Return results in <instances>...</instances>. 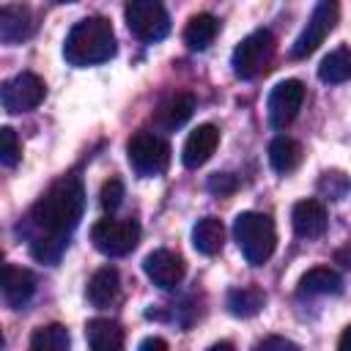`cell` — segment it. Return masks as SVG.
<instances>
[{
  "label": "cell",
  "mask_w": 351,
  "mask_h": 351,
  "mask_svg": "<svg viewBox=\"0 0 351 351\" xmlns=\"http://www.w3.org/2000/svg\"><path fill=\"white\" fill-rule=\"evenodd\" d=\"M47 96V85L38 74L33 71H22L11 80L3 82V90H0V99H3V110L5 112H30L36 110Z\"/></svg>",
  "instance_id": "cell-9"
},
{
  "label": "cell",
  "mask_w": 351,
  "mask_h": 351,
  "mask_svg": "<svg viewBox=\"0 0 351 351\" xmlns=\"http://www.w3.org/2000/svg\"><path fill=\"white\" fill-rule=\"evenodd\" d=\"M22 159V145L16 140V132L11 126H3L0 129V162L5 167H16Z\"/></svg>",
  "instance_id": "cell-26"
},
{
  "label": "cell",
  "mask_w": 351,
  "mask_h": 351,
  "mask_svg": "<svg viewBox=\"0 0 351 351\" xmlns=\"http://www.w3.org/2000/svg\"><path fill=\"white\" fill-rule=\"evenodd\" d=\"M192 244L200 255H217L225 244V228L217 217H203L192 228Z\"/></svg>",
  "instance_id": "cell-20"
},
{
  "label": "cell",
  "mask_w": 351,
  "mask_h": 351,
  "mask_svg": "<svg viewBox=\"0 0 351 351\" xmlns=\"http://www.w3.org/2000/svg\"><path fill=\"white\" fill-rule=\"evenodd\" d=\"M121 293V277L115 266H101L88 282V299L93 307H110Z\"/></svg>",
  "instance_id": "cell-17"
},
{
  "label": "cell",
  "mask_w": 351,
  "mask_h": 351,
  "mask_svg": "<svg viewBox=\"0 0 351 351\" xmlns=\"http://www.w3.org/2000/svg\"><path fill=\"white\" fill-rule=\"evenodd\" d=\"M208 192L211 195H219V197H225V195H230V192H236L239 189V178L236 176H230V173H214L211 178H208Z\"/></svg>",
  "instance_id": "cell-29"
},
{
  "label": "cell",
  "mask_w": 351,
  "mask_h": 351,
  "mask_svg": "<svg viewBox=\"0 0 351 351\" xmlns=\"http://www.w3.org/2000/svg\"><path fill=\"white\" fill-rule=\"evenodd\" d=\"M252 351H302V348H299L293 340H288V337H280V335H269V337L258 340Z\"/></svg>",
  "instance_id": "cell-30"
},
{
  "label": "cell",
  "mask_w": 351,
  "mask_h": 351,
  "mask_svg": "<svg viewBox=\"0 0 351 351\" xmlns=\"http://www.w3.org/2000/svg\"><path fill=\"white\" fill-rule=\"evenodd\" d=\"M137 351H170V348H167V343H165L162 337L151 335V337H145V340L137 346Z\"/></svg>",
  "instance_id": "cell-31"
},
{
  "label": "cell",
  "mask_w": 351,
  "mask_h": 351,
  "mask_svg": "<svg viewBox=\"0 0 351 351\" xmlns=\"http://www.w3.org/2000/svg\"><path fill=\"white\" fill-rule=\"evenodd\" d=\"M291 222H293V233L299 239H318L326 233V225H329V217H326V208L321 200H299L291 211Z\"/></svg>",
  "instance_id": "cell-13"
},
{
  "label": "cell",
  "mask_w": 351,
  "mask_h": 351,
  "mask_svg": "<svg viewBox=\"0 0 351 351\" xmlns=\"http://www.w3.org/2000/svg\"><path fill=\"white\" fill-rule=\"evenodd\" d=\"M302 101H304V85L299 80H282L271 88L269 93V101H266V110H269V123L274 129H285L296 112L302 110Z\"/></svg>",
  "instance_id": "cell-10"
},
{
  "label": "cell",
  "mask_w": 351,
  "mask_h": 351,
  "mask_svg": "<svg viewBox=\"0 0 351 351\" xmlns=\"http://www.w3.org/2000/svg\"><path fill=\"white\" fill-rule=\"evenodd\" d=\"M299 162H302V145H299L293 137L280 134V137H274V140L269 143V165H271L277 173L285 176V173L296 170Z\"/></svg>",
  "instance_id": "cell-22"
},
{
  "label": "cell",
  "mask_w": 351,
  "mask_h": 351,
  "mask_svg": "<svg viewBox=\"0 0 351 351\" xmlns=\"http://www.w3.org/2000/svg\"><path fill=\"white\" fill-rule=\"evenodd\" d=\"M115 55V30L104 16L80 19L63 44V58L71 66H96Z\"/></svg>",
  "instance_id": "cell-2"
},
{
  "label": "cell",
  "mask_w": 351,
  "mask_h": 351,
  "mask_svg": "<svg viewBox=\"0 0 351 351\" xmlns=\"http://www.w3.org/2000/svg\"><path fill=\"white\" fill-rule=\"evenodd\" d=\"M36 22L27 5H3L0 8V41L3 44H19L33 33Z\"/></svg>",
  "instance_id": "cell-15"
},
{
  "label": "cell",
  "mask_w": 351,
  "mask_h": 351,
  "mask_svg": "<svg viewBox=\"0 0 351 351\" xmlns=\"http://www.w3.org/2000/svg\"><path fill=\"white\" fill-rule=\"evenodd\" d=\"M263 304H266V293L255 285H241V288L228 291V310L236 318H252L261 313Z\"/></svg>",
  "instance_id": "cell-23"
},
{
  "label": "cell",
  "mask_w": 351,
  "mask_h": 351,
  "mask_svg": "<svg viewBox=\"0 0 351 351\" xmlns=\"http://www.w3.org/2000/svg\"><path fill=\"white\" fill-rule=\"evenodd\" d=\"M274 49H277V41L269 30H255L250 33L247 38L239 41V47L233 49L230 55V66H233V74L241 77V80H252L258 77L269 60L274 58Z\"/></svg>",
  "instance_id": "cell-4"
},
{
  "label": "cell",
  "mask_w": 351,
  "mask_h": 351,
  "mask_svg": "<svg viewBox=\"0 0 351 351\" xmlns=\"http://www.w3.org/2000/svg\"><path fill=\"white\" fill-rule=\"evenodd\" d=\"M206 351H236V348H233L230 343H225V340H222V343H214V346H208Z\"/></svg>",
  "instance_id": "cell-33"
},
{
  "label": "cell",
  "mask_w": 351,
  "mask_h": 351,
  "mask_svg": "<svg viewBox=\"0 0 351 351\" xmlns=\"http://www.w3.org/2000/svg\"><path fill=\"white\" fill-rule=\"evenodd\" d=\"M337 14H340L337 3L321 0V3L313 8V14H310L307 25L302 27V33L296 36V41H293V47H291V55H293V58H307V55H313V52L324 44V38L332 33V27H335V22H337Z\"/></svg>",
  "instance_id": "cell-8"
},
{
  "label": "cell",
  "mask_w": 351,
  "mask_h": 351,
  "mask_svg": "<svg viewBox=\"0 0 351 351\" xmlns=\"http://www.w3.org/2000/svg\"><path fill=\"white\" fill-rule=\"evenodd\" d=\"M348 189H351V181L343 173H324L318 181V192L326 195L329 200H340Z\"/></svg>",
  "instance_id": "cell-27"
},
{
  "label": "cell",
  "mask_w": 351,
  "mask_h": 351,
  "mask_svg": "<svg viewBox=\"0 0 351 351\" xmlns=\"http://www.w3.org/2000/svg\"><path fill=\"white\" fill-rule=\"evenodd\" d=\"M90 351H123V329L110 318H90L85 326Z\"/></svg>",
  "instance_id": "cell-16"
},
{
  "label": "cell",
  "mask_w": 351,
  "mask_h": 351,
  "mask_svg": "<svg viewBox=\"0 0 351 351\" xmlns=\"http://www.w3.org/2000/svg\"><path fill=\"white\" fill-rule=\"evenodd\" d=\"M90 241L99 252L110 255V258H121V255H129L137 241H140V225L137 219H99L93 228H90Z\"/></svg>",
  "instance_id": "cell-5"
},
{
  "label": "cell",
  "mask_w": 351,
  "mask_h": 351,
  "mask_svg": "<svg viewBox=\"0 0 351 351\" xmlns=\"http://www.w3.org/2000/svg\"><path fill=\"white\" fill-rule=\"evenodd\" d=\"M318 77H321V82H326V85H340V82L351 80V49H348V47L332 49V52L321 60Z\"/></svg>",
  "instance_id": "cell-24"
},
{
  "label": "cell",
  "mask_w": 351,
  "mask_h": 351,
  "mask_svg": "<svg viewBox=\"0 0 351 351\" xmlns=\"http://www.w3.org/2000/svg\"><path fill=\"white\" fill-rule=\"evenodd\" d=\"M121 200H123V184H121L118 178H110V181H104V186H101V195H99V203H101V208H104V211H115V208L121 206Z\"/></svg>",
  "instance_id": "cell-28"
},
{
  "label": "cell",
  "mask_w": 351,
  "mask_h": 351,
  "mask_svg": "<svg viewBox=\"0 0 351 351\" xmlns=\"http://www.w3.org/2000/svg\"><path fill=\"white\" fill-rule=\"evenodd\" d=\"M0 285H3L5 304L14 307V310H19V307H25L30 302V296L36 291V277H33V271H27L22 266L5 263L3 266V282Z\"/></svg>",
  "instance_id": "cell-14"
},
{
  "label": "cell",
  "mask_w": 351,
  "mask_h": 351,
  "mask_svg": "<svg viewBox=\"0 0 351 351\" xmlns=\"http://www.w3.org/2000/svg\"><path fill=\"white\" fill-rule=\"evenodd\" d=\"M195 112V96L192 93H173L170 99H165L156 110V123L162 129H178L184 126Z\"/></svg>",
  "instance_id": "cell-19"
},
{
  "label": "cell",
  "mask_w": 351,
  "mask_h": 351,
  "mask_svg": "<svg viewBox=\"0 0 351 351\" xmlns=\"http://www.w3.org/2000/svg\"><path fill=\"white\" fill-rule=\"evenodd\" d=\"M219 33V22L214 14H195L184 27V44L189 49H206Z\"/></svg>",
  "instance_id": "cell-21"
},
{
  "label": "cell",
  "mask_w": 351,
  "mask_h": 351,
  "mask_svg": "<svg viewBox=\"0 0 351 351\" xmlns=\"http://www.w3.org/2000/svg\"><path fill=\"white\" fill-rule=\"evenodd\" d=\"M337 351H351V326H346V329H343L340 343H337Z\"/></svg>",
  "instance_id": "cell-32"
},
{
  "label": "cell",
  "mask_w": 351,
  "mask_h": 351,
  "mask_svg": "<svg viewBox=\"0 0 351 351\" xmlns=\"http://www.w3.org/2000/svg\"><path fill=\"white\" fill-rule=\"evenodd\" d=\"M343 291V280L329 266H315L302 274L299 280V296H335Z\"/></svg>",
  "instance_id": "cell-18"
},
{
  "label": "cell",
  "mask_w": 351,
  "mask_h": 351,
  "mask_svg": "<svg viewBox=\"0 0 351 351\" xmlns=\"http://www.w3.org/2000/svg\"><path fill=\"white\" fill-rule=\"evenodd\" d=\"M233 239L250 266H263L274 255V247H277L274 222L258 211H241L233 219Z\"/></svg>",
  "instance_id": "cell-3"
},
{
  "label": "cell",
  "mask_w": 351,
  "mask_h": 351,
  "mask_svg": "<svg viewBox=\"0 0 351 351\" xmlns=\"http://www.w3.org/2000/svg\"><path fill=\"white\" fill-rule=\"evenodd\" d=\"M219 145V129L214 123H200L197 129L189 132L184 148H181V162L189 170H197L200 165H206L211 159V154Z\"/></svg>",
  "instance_id": "cell-12"
},
{
  "label": "cell",
  "mask_w": 351,
  "mask_h": 351,
  "mask_svg": "<svg viewBox=\"0 0 351 351\" xmlns=\"http://www.w3.org/2000/svg\"><path fill=\"white\" fill-rule=\"evenodd\" d=\"M129 165L137 176H159L170 165V145L154 132H137L126 145Z\"/></svg>",
  "instance_id": "cell-6"
},
{
  "label": "cell",
  "mask_w": 351,
  "mask_h": 351,
  "mask_svg": "<svg viewBox=\"0 0 351 351\" xmlns=\"http://www.w3.org/2000/svg\"><path fill=\"white\" fill-rule=\"evenodd\" d=\"M126 14V25L129 30L140 38V41H162L170 33V16L165 11V5L151 3V0H132L123 8Z\"/></svg>",
  "instance_id": "cell-7"
},
{
  "label": "cell",
  "mask_w": 351,
  "mask_h": 351,
  "mask_svg": "<svg viewBox=\"0 0 351 351\" xmlns=\"http://www.w3.org/2000/svg\"><path fill=\"white\" fill-rule=\"evenodd\" d=\"M85 208V189L77 176L55 181L30 208L25 233L30 239V252L38 261H58L69 244L71 230L80 225Z\"/></svg>",
  "instance_id": "cell-1"
},
{
  "label": "cell",
  "mask_w": 351,
  "mask_h": 351,
  "mask_svg": "<svg viewBox=\"0 0 351 351\" xmlns=\"http://www.w3.org/2000/svg\"><path fill=\"white\" fill-rule=\"evenodd\" d=\"M69 346H71L69 329L63 324H47L33 332L27 351H69Z\"/></svg>",
  "instance_id": "cell-25"
},
{
  "label": "cell",
  "mask_w": 351,
  "mask_h": 351,
  "mask_svg": "<svg viewBox=\"0 0 351 351\" xmlns=\"http://www.w3.org/2000/svg\"><path fill=\"white\" fill-rule=\"evenodd\" d=\"M143 271L148 274V280H151L156 288L170 291V288H176V285L184 280L186 266H184L181 255H176V252H170V250H154V252L145 255Z\"/></svg>",
  "instance_id": "cell-11"
}]
</instances>
